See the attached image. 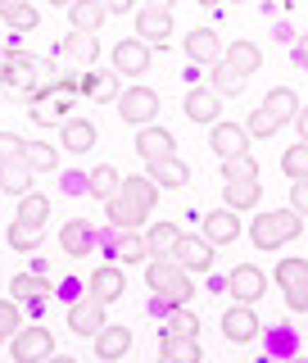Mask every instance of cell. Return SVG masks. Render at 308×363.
<instances>
[{"instance_id":"obj_1","label":"cell","mask_w":308,"mask_h":363,"mask_svg":"<svg viewBox=\"0 0 308 363\" xmlns=\"http://www.w3.org/2000/svg\"><path fill=\"white\" fill-rule=\"evenodd\" d=\"M154 204H159V186L150 177H122L118 191L105 200V218H109V227H118V232H136V227L154 213Z\"/></svg>"},{"instance_id":"obj_2","label":"cell","mask_w":308,"mask_h":363,"mask_svg":"<svg viewBox=\"0 0 308 363\" xmlns=\"http://www.w3.org/2000/svg\"><path fill=\"white\" fill-rule=\"evenodd\" d=\"M145 286L154 295H164L168 309H177V304H190V295H195V281H190V272L177 264L173 255H150L145 259Z\"/></svg>"},{"instance_id":"obj_3","label":"cell","mask_w":308,"mask_h":363,"mask_svg":"<svg viewBox=\"0 0 308 363\" xmlns=\"http://www.w3.org/2000/svg\"><path fill=\"white\" fill-rule=\"evenodd\" d=\"M300 232H304V218L295 209H263L254 223H249V241H254V250H263V255L290 245Z\"/></svg>"},{"instance_id":"obj_4","label":"cell","mask_w":308,"mask_h":363,"mask_svg":"<svg viewBox=\"0 0 308 363\" xmlns=\"http://www.w3.org/2000/svg\"><path fill=\"white\" fill-rule=\"evenodd\" d=\"M118 113H122V123H132V128H145V123H154L159 118V91L154 86H127V91H118Z\"/></svg>"},{"instance_id":"obj_5","label":"cell","mask_w":308,"mask_h":363,"mask_svg":"<svg viewBox=\"0 0 308 363\" xmlns=\"http://www.w3.org/2000/svg\"><path fill=\"white\" fill-rule=\"evenodd\" d=\"M277 286L286 291V304L295 313H308V259L290 255L277 264Z\"/></svg>"},{"instance_id":"obj_6","label":"cell","mask_w":308,"mask_h":363,"mask_svg":"<svg viewBox=\"0 0 308 363\" xmlns=\"http://www.w3.org/2000/svg\"><path fill=\"white\" fill-rule=\"evenodd\" d=\"M9 354H14L18 363L50 359V354H55V336H50V327H18V332L9 336Z\"/></svg>"},{"instance_id":"obj_7","label":"cell","mask_w":308,"mask_h":363,"mask_svg":"<svg viewBox=\"0 0 308 363\" xmlns=\"http://www.w3.org/2000/svg\"><path fill=\"white\" fill-rule=\"evenodd\" d=\"M150 60H154V45L141 41V37H127L113 45V73L118 77H141L150 73Z\"/></svg>"},{"instance_id":"obj_8","label":"cell","mask_w":308,"mask_h":363,"mask_svg":"<svg viewBox=\"0 0 308 363\" xmlns=\"http://www.w3.org/2000/svg\"><path fill=\"white\" fill-rule=\"evenodd\" d=\"M173 259H177L186 272H209L213 259H218V245H213L209 236H186V232H181L177 245H173Z\"/></svg>"},{"instance_id":"obj_9","label":"cell","mask_w":308,"mask_h":363,"mask_svg":"<svg viewBox=\"0 0 308 363\" xmlns=\"http://www.w3.org/2000/svg\"><path fill=\"white\" fill-rule=\"evenodd\" d=\"M122 291H127V272H122V264H100L96 272H91V281H86V295L100 300L105 309L113 300H122Z\"/></svg>"},{"instance_id":"obj_10","label":"cell","mask_w":308,"mask_h":363,"mask_svg":"<svg viewBox=\"0 0 308 363\" xmlns=\"http://www.w3.org/2000/svg\"><path fill=\"white\" fill-rule=\"evenodd\" d=\"M227 291H232L236 304H254V300H263V291H268V272L254 268V264H241L227 277Z\"/></svg>"},{"instance_id":"obj_11","label":"cell","mask_w":308,"mask_h":363,"mask_svg":"<svg viewBox=\"0 0 308 363\" xmlns=\"http://www.w3.org/2000/svg\"><path fill=\"white\" fill-rule=\"evenodd\" d=\"M136 37L150 41V45H168V37H173V9L141 5L136 9Z\"/></svg>"},{"instance_id":"obj_12","label":"cell","mask_w":308,"mask_h":363,"mask_svg":"<svg viewBox=\"0 0 308 363\" xmlns=\"http://www.w3.org/2000/svg\"><path fill=\"white\" fill-rule=\"evenodd\" d=\"M222 336L232 340V345H249V340L258 336V318H254V304H232V309L222 313Z\"/></svg>"},{"instance_id":"obj_13","label":"cell","mask_w":308,"mask_h":363,"mask_svg":"<svg viewBox=\"0 0 308 363\" xmlns=\"http://www.w3.org/2000/svg\"><path fill=\"white\" fill-rule=\"evenodd\" d=\"M91 250H96V227H91L86 218H68L59 227V255L82 259V255H91Z\"/></svg>"},{"instance_id":"obj_14","label":"cell","mask_w":308,"mask_h":363,"mask_svg":"<svg viewBox=\"0 0 308 363\" xmlns=\"http://www.w3.org/2000/svg\"><path fill=\"white\" fill-rule=\"evenodd\" d=\"M100 327H105V304L91 300V295H86V300H73V309H68V332L91 340Z\"/></svg>"},{"instance_id":"obj_15","label":"cell","mask_w":308,"mask_h":363,"mask_svg":"<svg viewBox=\"0 0 308 363\" xmlns=\"http://www.w3.org/2000/svg\"><path fill=\"white\" fill-rule=\"evenodd\" d=\"M136 155H141L145 164H154V159H164V155H177L173 132L159 128V123H145V128L136 132Z\"/></svg>"},{"instance_id":"obj_16","label":"cell","mask_w":308,"mask_h":363,"mask_svg":"<svg viewBox=\"0 0 308 363\" xmlns=\"http://www.w3.org/2000/svg\"><path fill=\"white\" fill-rule=\"evenodd\" d=\"M186 60L195 64V68L218 64V60H222V41H218V32H213V28H195V32H186Z\"/></svg>"},{"instance_id":"obj_17","label":"cell","mask_w":308,"mask_h":363,"mask_svg":"<svg viewBox=\"0 0 308 363\" xmlns=\"http://www.w3.org/2000/svg\"><path fill=\"white\" fill-rule=\"evenodd\" d=\"M9 77L28 91V86H37L45 82V77H55V64L50 60H37V55H28V50H18L14 45V64H9Z\"/></svg>"},{"instance_id":"obj_18","label":"cell","mask_w":308,"mask_h":363,"mask_svg":"<svg viewBox=\"0 0 308 363\" xmlns=\"http://www.w3.org/2000/svg\"><path fill=\"white\" fill-rule=\"evenodd\" d=\"M209 145H213V155L227 159V155H241L249 150V132L241 128V123H209Z\"/></svg>"},{"instance_id":"obj_19","label":"cell","mask_w":308,"mask_h":363,"mask_svg":"<svg viewBox=\"0 0 308 363\" xmlns=\"http://www.w3.org/2000/svg\"><path fill=\"white\" fill-rule=\"evenodd\" d=\"M77 91H82L86 100H96V105H113V100H118V73H113V68L109 73H100V68L96 73H82L77 77Z\"/></svg>"},{"instance_id":"obj_20","label":"cell","mask_w":308,"mask_h":363,"mask_svg":"<svg viewBox=\"0 0 308 363\" xmlns=\"http://www.w3.org/2000/svg\"><path fill=\"white\" fill-rule=\"evenodd\" d=\"M186 118L190 123H218L222 118V96L213 86H195L186 96Z\"/></svg>"},{"instance_id":"obj_21","label":"cell","mask_w":308,"mask_h":363,"mask_svg":"<svg viewBox=\"0 0 308 363\" xmlns=\"http://www.w3.org/2000/svg\"><path fill=\"white\" fill-rule=\"evenodd\" d=\"M59 145L68 155H86L96 145V123L91 118H64L59 123Z\"/></svg>"},{"instance_id":"obj_22","label":"cell","mask_w":308,"mask_h":363,"mask_svg":"<svg viewBox=\"0 0 308 363\" xmlns=\"http://www.w3.org/2000/svg\"><path fill=\"white\" fill-rule=\"evenodd\" d=\"M204 236H209L213 245H227V241H236L241 236V213L236 209H213V213H204Z\"/></svg>"},{"instance_id":"obj_23","label":"cell","mask_w":308,"mask_h":363,"mask_svg":"<svg viewBox=\"0 0 308 363\" xmlns=\"http://www.w3.org/2000/svg\"><path fill=\"white\" fill-rule=\"evenodd\" d=\"M91 340H96V354H100V359H122V354L132 350V327L105 323V327H100V332L91 336Z\"/></svg>"},{"instance_id":"obj_24","label":"cell","mask_w":308,"mask_h":363,"mask_svg":"<svg viewBox=\"0 0 308 363\" xmlns=\"http://www.w3.org/2000/svg\"><path fill=\"white\" fill-rule=\"evenodd\" d=\"M145 177H150V182H154V186H168V191H181V186H186V182H190V168H186V164H181V159H177V155H164V159H154V164H150V173H145Z\"/></svg>"},{"instance_id":"obj_25","label":"cell","mask_w":308,"mask_h":363,"mask_svg":"<svg viewBox=\"0 0 308 363\" xmlns=\"http://www.w3.org/2000/svg\"><path fill=\"white\" fill-rule=\"evenodd\" d=\"M68 109H73V96H41V100H32V123L37 128H59V123L68 118Z\"/></svg>"},{"instance_id":"obj_26","label":"cell","mask_w":308,"mask_h":363,"mask_svg":"<svg viewBox=\"0 0 308 363\" xmlns=\"http://www.w3.org/2000/svg\"><path fill=\"white\" fill-rule=\"evenodd\" d=\"M9 291H14V300L18 304H32V309H41V304L45 300H50V281H45V277H37V272H18V277L14 281H9Z\"/></svg>"},{"instance_id":"obj_27","label":"cell","mask_w":308,"mask_h":363,"mask_svg":"<svg viewBox=\"0 0 308 363\" xmlns=\"http://www.w3.org/2000/svg\"><path fill=\"white\" fill-rule=\"evenodd\" d=\"M222 64H232L241 77H249V73H258V64H263V50H258L254 41H232V45H222Z\"/></svg>"},{"instance_id":"obj_28","label":"cell","mask_w":308,"mask_h":363,"mask_svg":"<svg viewBox=\"0 0 308 363\" xmlns=\"http://www.w3.org/2000/svg\"><path fill=\"white\" fill-rule=\"evenodd\" d=\"M23 191H32V168L23 164V155L0 159V196H23Z\"/></svg>"},{"instance_id":"obj_29","label":"cell","mask_w":308,"mask_h":363,"mask_svg":"<svg viewBox=\"0 0 308 363\" xmlns=\"http://www.w3.org/2000/svg\"><path fill=\"white\" fill-rule=\"evenodd\" d=\"M222 196H227V209H258V200H263V186H258V177H245V182H222Z\"/></svg>"},{"instance_id":"obj_30","label":"cell","mask_w":308,"mask_h":363,"mask_svg":"<svg viewBox=\"0 0 308 363\" xmlns=\"http://www.w3.org/2000/svg\"><path fill=\"white\" fill-rule=\"evenodd\" d=\"M5 241H9V250H18V255H32V250L45 241V223H23V218H14V223H9V232H5Z\"/></svg>"},{"instance_id":"obj_31","label":"cell","mask_w":308,"mask_h":363,"mask_svg":"<svg viewBox=\"0 0 308 363\" xmlns=\"http://www.w3.org/2000/svg\"><path fill=\"white\" fill-rule=\"evenodd\" d=\"M59 55L73 60V64H96L100 60V37L96 32H73V37L59 45Z\"/></svg>"},{"instance_id":"obj_32","label":"cell","mask_w":308,"mask_h":363,"mask_svg":"<svg viewBox=\"0 0 308 363\" xmlns=\"http://www.w3.org/2000/svg\"><path fill=\"white\" fill-rule=\"evenodd\" d=\"M263 109L281 123V128H286L295 113H300V96H295V86H272L268 96H263Z\"/></svg>"},{"instance_id":"obj_33","label":"cell","mask_w":308,"mask_h":363,"mask_svg":"<svg viewBox=\"0 0 308 363\" xmlns=\"http://www.w3.org/2000/svg\"><path fill=\"white\" fill-rule=\"evenodd\" d=\"M68 18H73V32H100V23H105V5L100 0H73L68 5Z\"/></svg>"},{"instance_id":"obj_34","label":"cell","mask_w":308,"mask_h":363,"mask_svg":"<svg viewBox=\"0 0 308 363\" xmlns=\"http://www.w3.org/2000/svg\"><path fill=\"white\" fill-rule=\"evenodd\" d=\"M0 18H5L14 32H32L41 14H37V5H32V0H0Z\"/></svg>"},{"instance_id":"obj_35","label":"cell","mask_w":308,"mask_h":363,"mask_svg":"<svg viewBox=\"0 0 308 363\" xmlns=\"http://www.w3.org/2000/svg\"><path fill=\"white\" fill-rule=\"evenodd\" d=\"M177 236H181V227L173 218H159V223H150V232H145V250H150V255H173Z\"/></svg>"},{"instance_id":"obj_36","label":"cell","mask_w":308,"mask_h":363,"mask_svg":"<svg viewBox=\"0 0 308 363\" xmlns=\"http://www.w3.org/2000/svg\"><path fill=\"white\" fill-rule=\"evenodd\" d=\"M245 82H249V77H241L232 64H222V60H218V64H209V86L218 91L222 100H227V96H241V91H245Z\"/></svg>"},{"instance_id":"obj_37","label":"cell","mask_w":308,"mask_h":363,"mask_svg":"<svg viewBox=\"0 0 308 363\" xmlns=\"http://www.w3.org/2000/svg\"><path fill=\"white\" fill-rule=\"evenodd\" d=\"M23 164L32 173H50V168H59V150L50 141H23Z\"/></svg>"},{"instance_id":"obj_38","label":"cell","mask_w":308,"mask_h":363,"mask_svg":"<svg viewBox=\"0 0 308 363\" xmlns=\"http://www.w3.org/2000/svg\"><path fill=\"white\" fill-rule=\"evenodd\" d=\"M159 354L181 359V363H200V336H159Z\"/></svg>"},{"instance_id":"obj_39","label":"cell","mask_w":308,"mask_h":363,"mask_svg":"<svg viewBox=\"0 0 308 363\" xmlns=\"http://www.w3.org/2000/svg\"><path fill=\"white\" fill-rule=\"evenodd\" d=\"M118 182H122V173L113 164H96V173H86V196L109 200L113 191H118Z\"/></svg>"},{"instance_id":"obj_40","label":"cell","mask_w":308,"mask_h":363,"mask_svg":"<svg viewBox=\"0 0 308 363\" xmlns=\"http://www.w3.org/2000/svg\"><path fill=\"white\" fill-rule=\"evenodd\" d=\"M164 336H200V318L186 309V304H177V309H168L164 318Z\"/></svg>"},{"instance_id":"obj_41","label":"cell","mask_w":308,"mask_h":363,"mask_svg":"<svg viewBox=\"0 0 308 363\" xmlns=\"http://www.w3.org/2000/svg\"><path fill=\"white\" fill-rule=\"evenodd\" d=\"M245 177H258V159L241 150V155H227L222 159V182H245Z\"/></svg>"},{"instance_id":"obj_42","label":"cell","mask_w":308,"mask_h":363,"mask_svg":"<svg viewBox=\"0 0 308 363\" xmlns=\"http://www.w3.org/2000/svg\"><path fill=\"white\" fill-rule=\"evenodd\" d=\"M18 218L23 223H50V200L37 196V191H23L18 196Z\"/></svg>"},{"instance_id":"obj_43","label":"cell","mask_w":308,"mask_h":363,"mask_svg":"<svg viewBox=\"0 0 308 363\" xmlns=\"http://www.w3.org/2000/svg\"><path fill=\"white\" fill-rule=\"evenodd\" d=\"M245 132H249V141H268V136H277V132H281V123L272 118L268 109H254V113L245 118Z\"/></svg>"},{"instance_id":"obj_44","label":"cell","mask_w":308,"mask_h":363,"mask_svg":"<svg viewBox=\"0 0 308 363\" xmlns=\"http://www.w3.org/2000/svg\"><path fill=\"white\" fill-rule=\"evenodd\" d=\"M281 173H286L290 182H295V177H308V141L290 145V150L281 155Z\"/></svg>"},{"instance_id":"obj_45","label":"cell","mask_w":308,"mask_h":363,"mask_svg":"<svg viewBox=\"0 0 308 363\" xmlns=\"http://www.w3.org/2000/svg\"><path fill=\"white\" fill-rule=\"evenodd\" d=\"M23 327V309H18V300H0V336H14Z\"/></svg>"},{"instance_id":"obj_46","label":"cell","mask_w":308,"mask_h":363,"mask_svg":"<svg viewBox=\"0 0 308 363\" xmlns=\"http://www.w3.org/2000/svg\"><path fill=\"white\" fill-rule=\"evenodd\" d=\"M290 209L300 213V218H308V177H295L290 182Z\"/></svg>"},{"instance_id":"obj_47","label":"cell","mask_w":308,"mask_h":363,"mask_svg":"<svg viewBox=\"0 0 308 363\" xmlns=\"http://www.w3.org/2000/svg\"><path fill=\"white\" fill-rule=\"evenodd\" d=\"M23 155V136L18 132H0V159H14Z\"/></svg>"},{"instance_id":"obj_48","label":"cell","mask_w":308,"mask_h":363,"mask_svg":"<svg viewBox=\"0 0 308 363\" xmlns=\"http://www.w3.org/2000/svg\"><path fill=\"white\" fill-rule=\"evenodd\" d=\"M9 64H14V45H0V86H9Z\"/></svg>"},{"instance_id":"obj_49","label":"cell","mask_w":308,"mask_h":363,"mask_svg":"<svg viewBox=\"0 0 308 363\" xmlns=\"http://www.w3.org/2000/svg\"><path fill=\"white\" fill-rule=\"evenodd\" d=\"M55 91L59 96H77V73H59L55 77Z\"/></svg>"},{"instance_id":"obj_50","label":"cell","mask_w":308,"mask_h":363,"mask_svg":"<svg viewBox=\"0 0 308 363\" xmlns=\"http://www.w3.org/2000/svg\"><path fill=\"white\" fill-rule=\"evenodd\" d=\"M64 191H68V196H86V177L82 173H68L64 177Z\"/></svg>"},{"instance_id":"obj_51","label":"cell","mask_w":308,"mask_h":363,"mask_svg":"<svg viewBox=\"0 0 308 363\" xmlns=\"http://www.w3.org/2000/svg\"><path fill=\"white\" fill-rule=\"evenodd\" d=\"M295 128H300V141H308V105H300V113H295Z\"/></svg>"},{"instance_id":"obj_52","label":"cell","mask_w":308,"mask_h":363,"mask_svg":"<svg viewBox=\"0 0 308 363\" xmlns=\"http://www.w3.org/2000/svg\"><path fill=\"white\" fill-rule=\"evenodd\" d=\"M100 5H105V14H127L132 0H100Z\"/></svg>"},{"instance_id":"obj_53","label":"cell","mask_w":308,"mask_h":363,"mask_svg":"<svg viewBox=\"0 0 308 363\" xmlns=\"http://www.w3.org/2000/svg\"><path fill=\"white\" fill-rule=\"evenodd\" d=\"M295 64L308 73V37H300V45H295Z\"/></svg>"},{"instance_id":"obj_54","label":"cell","mask_w":308,"mask_h":363,"mask_svg":"<svg viewBox=\"0 0 308 363\" xmlns=\"http://www.w3.org/2000/svg\"><path fill=\"white\" fill-rule=\"evenodd\" d=\"M145 5H154V9H173L177 0H145Z\"/></svg>"},{"instance_id":"obj_55","label":"cell","mask_w":308,"mask_h":363,"mask_svg":"<svg viewBox=\"0 0 308 363\" xmlns=\"http://www.w3.org/2000/svg\"><path fill=\"white\" fill-rule=\"evenodd\" d=\"M50 5H55V9H59V5H64V9H68V5H73V0H50Z\"/></svg>"},{"instance_id":"obj_56","label":"cell","mask_w":308,"mask_h":363,"mask_svg":"<svg viewBox=\"0 0 308 363\" xmlns=\"http://www.w3.org/2000/svg\"><path fill=\"white\" fill-rule=\"evenodd\" d=\"M200 5H222V0H200Z\"/></svg>"},{"instance_id":"obj_57","label":"cell","mask_w":308,"mask_h":363,"mask_svg":"<svg viewBox=\"0 0 308 363\" xmlns=\"http://www.w3.org/2000/svg\"><path fill=\"white\" fill-rule=\"evenodd\" d=\"M0 345H5V336H0Z\"/></svg>"}]
</instances>
